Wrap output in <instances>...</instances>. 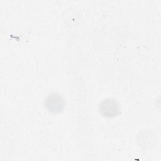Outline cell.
Masks as SVG:
<instances>
[{
	"instance_id": "6da1fadb",
	"label": "cell",
	"mask_w": 161,
	"mask_h": 161,
	"mask_svg": "<svg viewBox=\"0 0 161 161\" xmlns=\"http://www.w3.org/2000/svg\"><path fill=\"white\" fill-rule=\"evenodd\" d=\"M46 106L50 111L59 112L62 110V108L64 106L63 100L59 95L53 94L47 98L46 101Z\"/></svg>"
},
{
	"instance_id": "7a4b0ae2",
	"label": "cell",
	"mask_w": 161,
	"mask_h": 161,
	"mask_svg": "<svg viewBox=\"0 0 161 161\" xmlns=\"http://www.w3.org/2000/svg\"><path fill=\"white\" fill-rule=\"evenodd\" d=\"M99 107L100 111L103 112L105 116H113L116 114V112L118 111V106L116 102L111 99L103 101Z\"/></svg>"
}]
</instances>
